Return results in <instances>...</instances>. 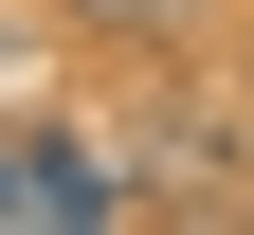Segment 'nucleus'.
<instances>
[{
	"label": "nucleus",
	"mask_w": 254,
	"mask_h": 235,
	"mask_svg": "<svg viewBox=\"0 0 254 235\" xmlns=\"http://www.w3.org/2000/svg\"><path fill=\"white\" fill-rule=\"evenodd\" d=\"M0 217H37V235H109V217H127V181L73 145V127H18V145H0Z\"/></svg>",
	"instance_id": "f257e3e1"
},
{
	"label": "nucleus",
	"mask_w": 254,
	"mask_h": 235,
	"mask_svg": "<svg viewBox=\"0 0 254 235\" xmlns=\"http://www.w3.org/2000/svg\"><path fill=\"white\" fill-rule=\"evenodd\" d=\"M55 18H91V37H145V18H164V0H55Z\"/></svg>",
	"instance_id": "f03ea898"
}]
</instances>
